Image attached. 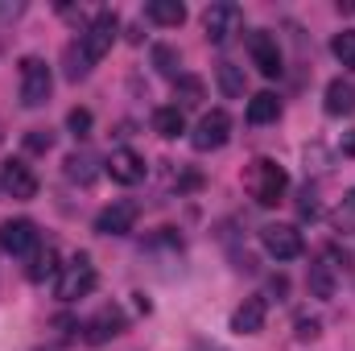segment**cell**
<instances>
[{"label": "cell", "mask_w": 355, "mask_h": 351, "mask_svg": "<svg viewBox=\"0 0 355 351\" xmlns=\"http://www.w3.org/2000/svg\"><path fill=\"white\" fill-rule=\"evenodd\" d=\"M327 112H331V116H352L355 112V83L335 79V83L327 87Z\"/></svg>", "instance_id": "cell-17"}, {"label": "cell", "mask_w": 355, "mask_h": 351, "mask_svg": "<svg viewBox=\"0 0 355 351\" xmlns=\"http://www.w3.org/2000/svg\"><path fill=\"white\" fill-rule=\"evenodd\" d=\"M318 335V318H297V339L306 343V339H314Z\"/></svg>", "instance_id": "cell-29"}, {"label": "cell", "mask_w": 355, "mask_h": 351, "mask_svg": "<svg viewBox=\"0 0 355 351\" xmlns=\"http://www.w3.org/2000/svg\"><path fill=\"white\" fill-rule=\"evenodd\" d=\"M50 91H54L50 62L37 58V54L21 58V103H25V108H42V103L50 99Z\"/></svg>", "instance_id": "cell-3"}, {"label": "cell", "mask_w": 355, "mask_h": 351, "mask_svg": "<svg viewBox=\"0 0 355 351\" xmlns=\"http://www.w3.org/2000/svg\"><path fill=\"white\" fill-rule=\"evenodd\" d=\"M0 141H4V128H0Z\"/></svg>", "instance_id": "cell-33"}, {"label": "cell", "mask_w": 355, "mask_h": 351, "mask_svg": "<svg viewBox=\"0 0 355 351\" xmlns=\"http://www.w3.org/2000/svg\"><path fill=\"white\" fill-rule=\"evenodd\" d=\"M12 17H21V4L17 0H0V21H12Z\"/></svg>", "instance_id": "cell-30"}, {"label": "cell", "mask_w": 355, "mask_h": 351, "mask_svg": "<svg viewBox=\"0 0 355 351\" xmlns=\"http://www.w3.org/2000/svg\"><path fill=\"white\" fill-rule=\"evenodd\" d=\"M120 331H124V310H120V306H103V310H95V314L87 318L83 339H87L91 348H99V343L116 339Z\"/></svg>", "instance_id": "cell-10"}, {"label": "cell", "mask_w": 355, "mask_h": 351, "mask_svg": "<svg viewBox=\"0 0 355 351\" xmlns=\"http://www.w3.org/2000/svg\"><path fill=\"white\" fill-rule=\"evenodd\" d=\"M50 145H54V137H50L46 128H33V132H25V149H29V153H50Z\"/></svg>", "instance_id": "cell-27"}, {"label": "cell", "mask_w": 355, "mask_h": 351, "mask_svg": "<svg viewBox=\"0 0 355 351\" xmlns=\"http://www.w3.org/2000/svg\"><path fill=\"white\" fill-rule=\"evenodd\" d=\"M202 29H207V42L227 46V42L244 29V8L232 4V0H219V4H211V8L202 12Z\"/></svg>", "instance_id": "cell-4"}, {"label": "cell", "mask_w": 355, "mask_h": 351, "mask_svg": "<svg viewBox=\"0 0 355 351\" xmlns=\"http://www.w3.org/2000/svg\"><path fill=\"white\" fill-rule=\"evenodd\" d=\"M331 50H335V58H339L347 71H355V29H343V33H335Z\"/></svg>", "instance_id": "cell-22"}, {"label": "cell", "mask_w": 355, "mask_h": 351, "mask_svg": "<svg viewBox=\"0 0 355 351\" xmlns=\"http://www.w3.org/2000/svg\"><path fill=\"white\" fill-rule=\"evenodd\" d=\"M178 99H182V108L202 103V79H194V75H178Z\"/></svg>", "instance_id": "cell-23"}, {"label": "cell", "mask_w": 355, "mask_h": 351, "mask_svg": "<svg viewBox=\"0 0 355 351\" xmlns=\"http://www.w3.org/2000/svg\"><path fill=\"white\" fill-rule=\"evenodd\" d=\"M67 128H71L75 137H87V132H91V112H87V108H71V116H67Z\"/></svg>", "instance_id": "cell-26"}, {"label": "cell", "mask_w": 355, "mask_h": 351, "mask_svg": "<svg viewBox=\"0 0 355 351\" xmlns=\"http://www.w3.org/2000/svg\"><path fill=\"white\" fill-rule=\"evenodd\" d=\"M244 190L252 194L257 207H277L285 198V190H289V174H285V166H277L268 157H257L248 166V174H244Z\"/></svg>", "instance_id": "cell-2"}, {"label": "cell", "mask_w": 355, "mask_h": 351, "mask_svg": "<svg viewBox=\"0 0 355 351\" xmlns=\"http://www.w3.org/2000/svg\"><path fill=\"white\" fill-rule=\"evenodd\" d=\"M153 132H157V137H166V141H174L178 132H186V116H182V108H178V103L153 112Z\"/></svg>", "instance_id": "cell-19"}, {"label": "cell", "mask_w": 355, "mask_h": 351, "mask_svg": "<svg viewBox=\"0 0 355 351\" xmlns=\"http://www.w3.org/2000/svg\"><path fill=\"white\" fill-rule=\"evenodd\" d=\"M116 33H120V21H116V12H99L87 29L79 33V46H71V50H67V58H71L67 75H71V79H83L91 67H95V62H99V58L112 50Z\"/></svg>", "instance_id": "cell-1"}, {"label": "cell", "mask_w": 355, "mask_h": 351, "mask_svg": "<svg viewBox=\"0 0 355 351\" xmlns=\"http://www.w3.org/2000/svg\"><path fill=\"white\" fill-rule=\"evenodd\" d=\"M54 273H58V252H54V248L33 252V261H29V268H25L29 281H46V277H54Z\"/></svg>", "instance_id": "cell-20"}, {"label": "cell", "mask_w": 355, "mask_h": 351, "mask_svg": "<svg viewBox=\"0 0 355 351\" xmlns=\"http://www.w3.org/2000/svg\"><path fill=\"white\" fill-rule=\"evenodd\" d=\"M277 116H281V99L272 91H261L248 99V124H272Z\"/></svg>", "instance_id": "cell-18"}, {"label": "cell", "mask_w": 355, "mask_h": 351, "mask_svg": "<svg viewBox=\"0 0 355 351\" xmlns=\"http://www.w3.org/2000/svg\"><path fill=\"white\" fill-rule=\"evenodd\" d=\"M219 87L227 99H240L244 95V71L236 62H219Z\"/></svg>", "instance_id": "cell-21"}, {"label": "cell", "mask_w": 355, "mask_h": 351, "mask_svg": "<svg viewBox=\"0 0 355 351\" xmlns=\"http://www.w3.org/2000/svg\"><path fill=\"white\" fill-rule=\"evenodd\" d=\"M54 289H58L62 302H79V298H87L91 289H95V264H91V257H75V261L62 264Z\"/></svg>", "instance_id": "cell-5"}, {"label": "cell", "mask_w": 355, "mask_h": 351, "mask_svg": "<svg viewBox=\"0 0 355 351\" xmlns=\"http://www.w3.org/2000/svg\"><path fill=\"white\" fill-rule=\"evenodd\" d=\"M347 264V257H339V248H327L318 264H310V293L314 298H331L335 293V277H339V268Z\"/></svg>", "instance_id": "cell-11"}, {"label": "cell", "mask_w": 355, "mask_h": 351, "mask_svg": "<svg viewBox=\"0 0 355 351\" xmlns=\"http://www.w3.org/2000/svg\"><path fill=\"white\" fill-rule=\"evenodd\" d=\"M153 67H157L162 75L178 79V50L174 46H157V50H153Z\"/></svg>", "instance_id": "cell-25"}, {"label": "cell", "mask_w": 355, "mask_h": 351, "mask_svg": "<svg viewBox=\"0 0 355 351\" xmlns=\"http://www.w3.org/2000/svg\"><path fill=\"white\" fill-rule=\"evenodd\" d=\"M190 351H219V348H211V343H194Z\"/></svg>", "instance_id": "cell-32"}, {"label": "cell", "mask_w": 355, "mask_h": 351, "mask_svg": "<svg viewBox=\"0 0 355 351\" xmlns=\"http://www.w3.org/2000/svg\"><path fill=\"white\" fill-rule=\"evenodd\" d=\"M0 248L8 257H29L37 248V228L29 219H4L0 223Z\"/></svg>", "instance_id": "cell-9"}, {"label": "cell", "mask_w": 355, "mask_h": 351, "mask_svg": "<svg viewBox=\"0 0 355 351\" xmlns=\"http://www.w3.org/2000/svg\"><path fill=\"white\" fill-rule=\"evenodd\" d=\"M227 137H232V116H227L223 108H215V112H207V116L194 124L190 145H194L198 153H211V149H223Z\"/></svg>", "instance_id": "cell-7"}, {"label": "cell", "mask_w": 355, "mask_h": 351, "mask_svg": "<svg viewBox=\"0 0 355 351\" xmlns=\"http://www.w3.org/2000/svg\"><path fill=\"white\" fill-rule=\"evenodd\" d=\"M265 318H268L265 298H244V302L236 306V314H232V331H236V335H257V331L265 327Z\"/></svg>", "instance_id": "cell-15"}, {"label": "cell", "mask_w": 355, "mask_h": 351, "mask_svg": "<svg viewBox=\"0 0 355 351\" xmlns=\"http://www.w3.org/2000/svg\"><path fill=\"white\" fill-rule=\"evenodd\" d=\"M248 54H252V67L265 75V79H277L285 67H281V46L272 33H252L248 37Z\"/></svg>", "instance_id": "cell-13"}, {"label": "cell", "mask_w": 355, "mask_h": 351, "mask_svg": "<svg viewBox=\"0 0 355 351\" xmlns=\"http://www.w3.org/2000/svg\"><path fill=\"white\" fill-rule=\"evenodd\" d=\"M145 17H149L153 25L178 29V25L186 21V4H182V0H149V4H145Z\"/></svg>", "instance_id": "cell-16"}, {"label": "cell", "mask_w": 355, "mask_h": 351, "mask_svg": "<svg viewBox=\"0 0 355 351\" xmlns=\"http://www.w3.org/2000/svg\"><path fill=\"white\" fill-rule=\"evenodd\" d=\"M107 174H112V182H120V186H137V182H145V157L132 153V149H112Z\"/></svg>", "instance_id": "cell-14"}, {"label": "cell", "mask_w": 355, "mask_h": 351, "mask_svg": "<svg viewBox=\"0 0 355 351\" xmlns=\"http://www.w3.org/2000/svg\"><path fill=\"white\" fill-rule=\"evenodd\" d=\"M343 149H347V153H355V132L347 137V141H343Z\"/></svg>", "instance_id": "cell-31"}, {"label": "cell", "mask_w": 355, "mask_h": 351, "mask_svg": "<svg viewBox=\"0 0 355 351\" xmlns=\"http://www.w3.org/2000/svg\"><path fill=\"white\" fill-rule=\"evenodd\" d=\"M91 166H95V162H91L87 153H75V157H67V178H71V182H91V178H95Z\"/></svg>", "instance_id": "cell-24"}, {"label": "cell", "mask_w": 355, "mask_h": 351, "mask_svg": "<svg viewBox=\"0 0 355 351\" xmlns=\"http://www.w3.org/2000/svg\"><path fill=\"white\" fill-rule=\"evenodd\" d=\"M137 215H141V207L128 203V198H120V203H112V207H103L95 215V232L99 236H128L137 228Z\"/></svg>", "instance_id": "cell-8"}, {"label": "cell", "mask_w": 355, "mask_h": 351, "mask_svg": "<svg viewBox=\"0 0 355 351\" xmlns=\"http://www.w3.org/2000/svg\"><path fill=\"white\" fill-rule=\"evenodd\" d=\"M0 190L8 194V198H33L37 194V174L25 166V162H4L0 166Z\"/></svg>", "instance_id": "cell-12"}, {"label": "cell", "mask_w": 355, "mask_h": 351, "mask_svg": "<svg viewBox=\"0 0 355 351\" xmlns=\"http://www.w3.org/2000/svg\"><path fill=\"white\" fill-rule=\"evenodd\" d=\"M297 215H302V219H314V215H318V198H314V190H302V203H297Z\"/></svg>", "instance_id": "cell-28"}, {"label": "cell", "mask_w": 355, "mask_h": 351, "mask_svg": "<svg viewBox=\"0 0 355 351\" xmlns=\"http://www.w3.org/2000/svg\"><path fill=\"white\" fill-rule=\"evenodd\" d=\"M261 244H265V252L272 261H297L306 252V240H302V232L293 223H268V228H261Z\"/></svg>", "instance_id": "cell-6"}]
</instances>
